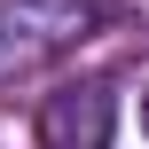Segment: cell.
Wrapping results in <instances>:
<instances>
[{"label": "cell", "mask_w": 149, "mask_h": 149, "mask_svg": "<svg viewBox=\"0 0 149 149\" xmlns=\"http://www.w3.org/2000/svg\"><path fill=\"white\" fill-rule=\"evenodd\" d=\"M141 134H149V86H141Z\"/></svg>", "instance_id": "cell-3"}, {"label": "cell", "mask_w": 149, "mask_h": 149, "mask_svg": "<svg viewBox=\"0 0 149 149\" xmlns=\"http://www.w3.org/2000/svg\"><path fill=\"white\" fill-rule=\"evenodd\" d=\"M118 126V94L102 79H79V86H55L47 110H39V149H110Z\"/></svg>", "instance_id": "cell-2"}, {"label": "cell", "mask_w": 149, "mask_h": 149, "mask_svg": "<svg viewBox=\"0 0 149 149\" xmlns=\"http://www.w3.org/2000/svg\"><path fill=\"white\" fill-rule=\"evenodd\" d=\"M102 16H110L102 0H0V86L24 79V71H39L63 47L94 39Z\"/></svg>", "instance_id": "cell-1"}]
</instances>
